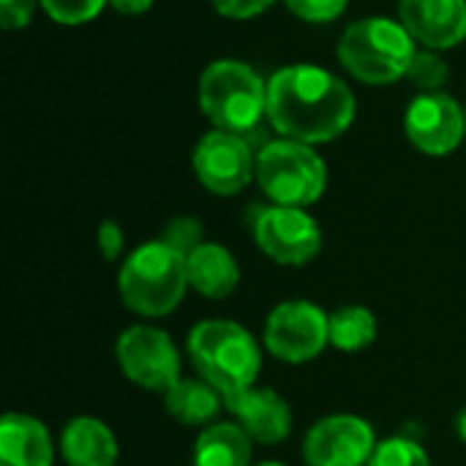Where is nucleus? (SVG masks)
<instances>
[{"mask_svg":"<svg viewBox=\"0 0 466 466\" xmlns=\"http://www.w3.org/2000/svg\"><path fill=\"white\" fill-rule=\"evenodd\" d=\"M257 248L281 268H306L322 251V227L306 208L268 205L251 221Z\"/></svg>","mask_w":466,"mask_h":466,"instance_id":"nucleus-9","label":"nucleus"},{"mask_svg":"<svg viewBox=\"0 0 466 466\" xmlns=\"http://www.w3.org/2000/svg\"><path fill=\"white\" fill-rule=\"evenodd\" d=\"M262 347L287 366H306L330 347L328 311L311 300H284L270 309L262 328Z\"/></svg>","mask_w":466,"mask_h":466,"instance_id":"nucleus-8","label":"nucleus"},{"mask_svg":"<svg viewBox=\"0 0 466 466\" xmlns=\"http://www.w3.org/2000/svg\"><path fill=\"white\" fill-rule=\"evenodd\" d=\"M456 434H459V440L466 445V407L456 415Z\"/></svg>","mask_w":466,"mask_h":466,"instance_id":"nucleus-30","label":"nucleus"},{"mask_svg":"<svg viewBox=\"0 0 466 466\" xmlns=\"http://www.w3.org/2000/svg\"><path fill=\"white\" fill-rule=\"evenodd\" d=\"M328 333H330L333 350H339L344 355H355V352L369 350L377 341L380 322L369 306L350 303V306H339L328 314Z\"/></svg>","mask_w":466,"mask_h":466,"instance_id":"nucleus-20","label":"nucleus"},{"mask_svg":"<svg viewBox=\"0 0 466 466\" xmlns=\"http://www.w3.org/2000/svg\"><path fill=\"white\" fill-rule=\"evenodd\" d=\"M350 0H284V5L303 22L311 25H325L339 19L347 11Z\"/></svg>","mask_w":466,"mask_h":466,"instance_id":"nucleus-25","label":"nucleus"},{"mask_svg":"<svg viewBox=\"0 0 466 466\" xmlns=\"http://www.w3.org/2000/svg\"><path fill=\"white\" fill-rule=\"evenodd\" d=\"M186 254L161 238L139 243L123 257L117 270V295L123 306L142 319L169 317L188 292Z\"/></svg>","mask_w":466,"mask_h":466,"instance_id":"nucleus-3","label":"nucleus"},{"mask_svg":"<svg viewBox=\"0 0 466 466\" xmlns=\"http://www.w3.org/2000/svg\"><path fill=\"white\" fill-rule=\"evenodd\" d=\"M210 3L227 19H251L265 14L276 0H210Z\"/></svg>","mask_w":466,"mask_h":466,"instance_id":"nucleus-28","label":"nucleus"},{"mask_svg":"<svg viewBox=\"0 0 466 466\" xmlns=\"http://www.w3.org/2000/svg\"><path fill=\"white\" fill-rule=\"evenodd\" d=\"M355 93L333 71L295 63L268 79V123L279 137L325 145L355 123Z\"/></svg>","mask_w":466,"mask_h":466,"instance_id":"nucleus-1","label":"nucleus"},{"mask_svg":"<svg viewBox=\"0 0 466 466\" xmlns=\"http://www.w3.org/2000/svg\"><path fill=\"white\" fill-rule=\"evenodd\" d=\"M98 251L106 262H117L126 254V232L117 221L104 218L98 224Z\"/></svg>","mask_w":466,"mask_h":466,"instance_id":"nucleus-26","label":"nucleus"},{"mask_svg":"<svg viewBox=\"0 0 466 466\" xmlns=\"http://www.w3.org/2000/svg\"><path fill=\"white\" fill-rule=\"evenodd\" d=\"M380 440L374 426L352 412H333L311 423L303 437L306 466H369Z\"/></svg>","mask_w":466,"mask_h":466,"instance_id":"nucleus-11","label":"nucleus"},{"mask_svg":"<svg viewBox=\"0 0 466 466\" xmlns=\"http://www.w3.org/2000/svg\"><path fill=\"white\" fill-rule=\"evenodd\" d=\"M55 440L44 420L27 412L0 418V466H52Z\"/></svg>","mask_w":466,"mask_h":466,"instance_id":"nucleus-16","label":"nucleus"},{"mask_svg":"<svg viewBox=\"0 0 466 466\" xmlns=\"http://www.w3.org/2000/svg\"><path fill=\"white\" fill-rule=\"evenodd\" d=\"M57 451L66 466H117L120 459L115 431L96 415L71 418L60 431Z\"/></svg>","mask_w":466,"mask_h":466,"instance_id":"nucleus-15","label":"nucleus"},{"mask_svg":"<svg viewBox=\"0 0 466 466\" xmlns=\"http://www.w3.org/2000/svg\"><path fill=\"white\" fill-rule=\"evenodd\" d=\"M186 355L205 382H210L224 404L257 385L262 374V344L235 319H202L186 336Z\"/></svg>","mask_w":466,"mask_h":466,"instance_id":"nucleus-2","label":"nucleus"},{"mask_svg":"<svg viewBox=\"0 0 466 466\" xmlns=\"http://www.w3.org/2000/svg\"><path fill=\"white\" fill-rule=\"evenodd\" d=\"M161 240L188 257L199 243H205V238H202V221L194 218V216H177V218H172L167 224V229L161 232Z\"/></svg>","mask_w":466,"mask_h":466,"instance_id":"nucleus-24","label":"nucleus"},{"mask_svg":"<svg viewBox=\"0 0 466 466\" xmlns=\"http://www.w3.org/2000/svg\"><path fill=\"white\" fill-rule=\"evenodd\" d=\"M161 399H164V410L172 420H177L180 426L197 429V431L213 426L218 420V415L227 410L224 396L202 377H183Z\"/></svg>","mask_w":466,"mask_h":466,"instance_id":"nucleus-18","label":"nucleus"},{"mask_svg":"<svg viewBox=\"0 0 466 466\" xmlns=\"http://www.w3.org/2000/svg\"><path fill=\"white\" fill-rule=\"evenodd\" d=\"M404 134L410 145L423 156H451L466 137L464 106L445 90L418 93L404 112Z\"/></svg>","mask_w":466,"mask_h":466,"instance_id":"nucleus-12","label":"nucleus"},{"mask_svg":"<svg viewBox=\"0 0 466 466\" xmlns=\"http://www.w3.org/2000/svg\"><path fill=\"white\" fill-rule=\"evenodd\" d=\"M418 41L390 16H363L347 25L339 38V63L363 85H393L407 79Z\"/></svg>","mask_w":466,"mask_h":466,"instance_id":"nucleus-4","label":"nucleus"},{"mask_svg":"<svg viewBox=\"0 0 466 466\" xmlns=\"http://www.w3.org/2000/svg\"><path fill=\"white\" fill-rule=\"evenodd\" d=\"M186 273H188V287L208 300L232 298L243 279L235 254L227 246L210 240L199 243L186 257Z\"/></svg>","mask_w":466,"mask_h":466,"instance_id":"nucleus-17","label":"nucleus"},{"mask_svg":"<svg viewBox=\"0 0 466 466\" xmlns=\"http://www.w3.org/2000/svg\"><path fill=\"white\" fill-rule=\"evenodd\" d=\"M41 5L55 25L76 27L93 22L109 5V0H41Z\"/></svg>","mask_w":466,"mask_h":466,"instance_id":"nucleus-23","label":"nucleus"},{"mask_svg":"<svg viewBox=\"0 0 466 466\" xmlns=\"http://www.w3.org/2000/svg\"><path fill=\"white\" fill-rule=\"evenodd\" d=\"M254 466H287V464H281V461H257Z\"/></svg>","mask_w":466,"mask_h":466,"instance_id":"nucleus-31","label":"nucleus"},{"mask_svg":"<svg viewBox=\"0 0 466 466\" xmlns=\"http://www.w3.org/2000/svg\"><path fill=\"white\" fill-rule=\"evenodd\" d=\"M227 412L248 434V440L262 448L281 445L284 440H289L295 426L289 401L273 388H259V385L248 388L246 393H240L235 401L227 404Z\"/></svg>","mask_w":466,"mask_h":466,"instance_id":"nucleus-13","label":"nucleus"},{"mask_svg":"<svg viewBox=\"0 0 466 466\" xmlns=\"http://www.w3.org/2000/svg\"><path fill=\"white\" fill-rule=\"evenodd\" d=\"M399 19L418 44L434 52L466 41V0H399Z\"/></svg>","mask_w":466,"mask_h":466,"instance_id":"nucleus-14","label":"nucleus"},{"mask_svg":"<svg viewBox=\"0 0 466 466\" xmlns=\"http://www.w3.org/2000/svg\"><path fill=\"white\" fill-rule=\"evenodd\" d=\"M369 466H431V456L412 437H388L380 440Z\"/></svg>","mask_w":466,"mask_h":466,"instance_id":"nucleus-22","label":"nucleus"},{"mask_svg":"<svg viewBox=\"0 0 466 466\" xmlns=\"http://www.w3.org/2000/svg\"><path fill=\"white\" fill-rule=\"evenodd\" d=\"M464 112H466V106H464Z\"/></svg>","mask_w":466,"mask_h":466,"instance_id":"nucleus-32","label":"nucleus"},{"mask_svg":"<svg viewBox=\"0 0 466 466\" xmlns=\"http://www.w3.org/2000/svg\"><path fill=\"white\" fill-rule=\"evenodd\" d=\"M407 79L420 90V93H442L448 79H451V68L445 63V57L434 49H418L412 63H410V71H407Z\"/></svg>","mask_w":466,"mask_h":466,"instance_id":"nucleus-21","label":"nucleus"},{"mask_svg":"<svg viewBox=\"0 0 466 466\" xmlns=\"http://www.w3.org/2000/svg\"><path fill=\"white\" fill-rule=\"evenodd\" d=\"M257 183L270 205L309 210L328 188V164L314 145L279 137L257 150Z\"/></svg>","mask_w":466,"mask_h":466,"instance_id":"nucleus-6","label":"nucleus"},{"mask_svg":"<svg viewBox=\"0 0 466 466\" xmlns=\"http://www.w3.org/2000/svg\"><path fill=\"white\" fill-rule=\"evenodd\" d=\"M197 180L216 197H235L257 180V153L243 134L213 128L191 156Z\"/></svg>","mask_w":466,"mask_h":466,"instance_id":"nucleus-10","label":"nucleus"},{"mask_svg":"<svg viewBox=\"0 0 466 466\" xmlns=\"http://www.w3.org/2000/svg\"><path fill=\"white\" fill-rule=\"evenodd\" d=\"M156 0H109V5L123 16H139L153 8Z\"/></svg>","mask_w":466,"mask_h":466,"instance_id":"nucleus-29","label":"nucleus"},{"mask_svg":"<svg viewBox=\"0 0 466 466\" xmlns=\"http://www.w3.org/2000/svg\"><path fill=\"white\" fill-rule=\"evenodd\" d=\"M199 106L213 128L246 137L268 117V79L243 60H213L199 76Z\"/></svg>","mask_w":466,"mask_h":466,"instance_id":"nucleus-5","label":"nucleus"},{"mask_svg":"<svg viewBox=\"0 0 466 466\" xmlns=\"http://www.w3.org/2000/svg\"><path fill=\"white\" fill-rule=\"evenodd\" d=\"M115 358H117V369L120 374L147 390V393H167L169 388H175L183 374V360H180V350L172 341V336L156 325L139 322L126 328L117 341H115Z\"/></svg>","mask_w":466,"mask_h":466,"instance_id":"nucleus-7","label":"nucleus"},{"mask_svg":"<svg viewBox=\"0 0 466 466\" xmlns=\"http://www.w3.org/2000/svg\"><path fill=\"white\" fill-rule=\"evenodd\" d=\"M191 466H254V442L235 420H216L197 434Z\"/></svg>","mask_w":466,"mask_h":466,"instance_id":"nucleus-19","label":"nucleus"},{"mask_svg":"<svg viewBox=\"0 0 466 466\" xmlns=\"http://www.w3.org/2000/svg\"><path fill=\"white\" fill-rule=\"evenodd\" d=\"M41 0H0V25L5 30H22L30 25Z\"/></svg>","mask_w":466,"mask_h":466,"instance_id":"nucleus-27","label":"nucleus"}]
</instances>
